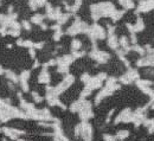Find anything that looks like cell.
<instances>
[{"instance_id":"obj_1","label":"cell","mask_w":154,"mask_h":141,"mask_svg":"<svg viewBox=\"0 0 154 141\" xmlns=\"http://www.w3.org/2000/svg\"><path fill=\"white\" fill-rule=\"evenodd\" d=\"M6 76H7V78L11 81H13V82H17L18 78H17V76L14 75V74H12V71H10V70H7L6 71Z\"/></svg>"},{"instance_id":"obj_2","label":"cell","mask_w":154,"mask_h":141,"mask_svg":"<svg viewBox=\"0 0 154 141\" xmlns=\"http://www.w3.org/2000/svg\"><path fill=\"white\" fill-rule=\"evenodd\" d=\"M42 20H43V17H42L40 14H37V16H35V17L32 18V21H33V23H37V24L40 23Z\"/></svg>"}]
</instances>
